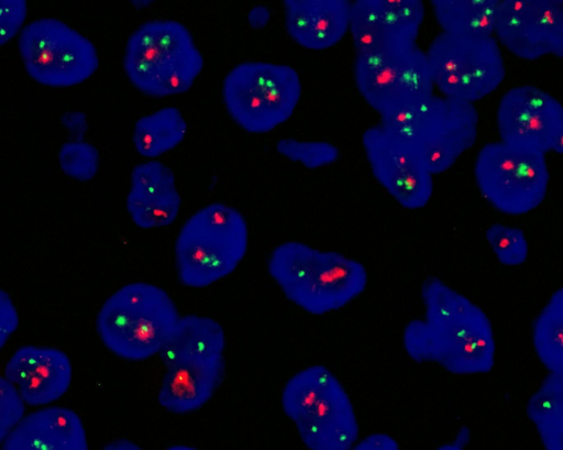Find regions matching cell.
Listing matches in <instances>:
<instances>
[{
  "label": "cell",
  "mask_w": 563,
  "mask_h": 450,
  "mask_svg": "<svg viewBox=\"0 0 563 450\" xmlns=\"http://www.w3.org/2000/svg\"><path fill=\"white\" fill-rule=\"evenodd\" d=\"M424 319L404 330V347L416 362H432L453 374L489 372L495 363L493 326L467 297L435 276L421 285Z\"/></svg>",
  "instance_id": "1"
},
{
  "label": "cell",
  "mask_w": 563,
  "mask_h": 450,
  "mask_svg": "<svg viewBox=\"0 0 563 450\" xmlns=\"http://www.w3.org/2000/svg\"><path fill=\"white\" fill-rule=\"evenodd\" d=\"M268 272L290 301L312 315L342 308L367 285L362 263L296 241L273 250Z\"/></svg>",
  "instance_id": "2"
},
{
  "label": "cell",
  "mask_w": 563,
  "mask_h": 450,
  "mask_svg": "<svg viewBox=\"0 0 563 450\" xmlns=\"http://www.w3.org/2000/svg\"><path fill=\"white\" fill-rule=\"evenodd\" d=\"M379 124L416 154L432 175L450 169L476 142L478 112L474 103L432 94Z\"/></svg>",
  "instance_id": "3"
},
{
  "label": "cell",
  "mask_w": 563,
  "mask_h": 450,
  "mask_svg": "<svg viewBox=\"0 0 563 450\" xmlns=\"http://www.w3.org/2000/svg\"><path fill=\"white\" fill-rule=\"evenodd\" d=\"M123 67L137 90L161 98L189 90L203 67V58L184 24L152 20L129 37Z\"/></svg>",
  "instance_id": "4"
},
{
  "label": "cell",
  "mask_w": 563,
  "mask_h": 450,
  "mask_svg": "<svg viewBox=\"0 0 563 450\" xmlns=\"http://www.w3.org/2000/svg\"><path fill=\"white\" fill-rule=\"evenodd\" d=\"M178 318L174 300L163 288L136 282L119 288L103 303L96 328L112 353L142 361L158 354Z\"/></svg>",
  "instance_id": "5"
},
{
  "label": "cell",
  "mask_w": 563,
  "mask_h": 450,
  "mask_svg": "<svg viewBox=\"0 0 563 450\" xmlns=\"http://www.w3.org/2000/svg\"><path fill=\"white\" fill-rule=\"evenodd\" d=\"M282 406L312 450H346L358 438L352 402L339 380L323 365L306 367L286 383Z\"/></svg>",
  "instance_id": "6"
},
{
  "label": "cell",
  "mask_w": 563,
  "mask_h": 450,
  "mask_svg": "<svg viewBox=\"0 0 563 450\" xmlns=\"http://www.w3.org/2000/svg\"><path fill=\"white\" fill-rule=\"evenodd\" d=\"M245 219L234 208L211 204L195 212L181 227L175 243L180 283L201 288L231 274L247 250Z\"/></svg>",
  "instance_id": "7"
},
{
  "label": "cell",
  "mask_w": 563,
  "mask_h": 450,
  "mask_svg": "<svg viewBox=\"0 0 563 450\" xmlns=\"http://www.w3.org/2000/svg\"><path fill=\"white\" fill-rule=\"evenodd\" d=\"M434 89L475 103L504 81L506 67L493 34L440 32L424 51Z\"/></svg>",
  "instance_id": "8"
},
{
  "label": "cell",
  "mask_w": 563,
  "mask_h": 450,
  "mask_svg": "<svg viewBox=\"0 0 563 450\" xmlns=\"http://www.w3.org/2000/svg\"><path fill=\"white\" fill-rule=\"evenodd\" d=\"M222 96L238 125L250 133H265L290 118L301 96V84L288 65L245 62L228 73Z\"/></svg>",
  "instance_id": "9"
},
{
  "label": "cell",
  "mask_w": 563,
  "mask_h": 450,
  "mask_svg": "<svg viewBox=\"0 0 563 450\" xmlns=\"http://www.w3.org/2000/svg\"><path fill=\"white\" fill-rule=\"evenodd\" d=\"M474 176L482 196L498 211L518 216L544 200L549 186L545 155L496 141L477 153Z\"/></svg>",
  "instance_id": "10"
},
{
  "label": "cell",
  "mask_w": 563,
  "mask_h": 450,
  "mask_svg": "<svg viewBox=\"0 0 563 450\" xmlns=\"http://www.w3.org/2000/svg\"><path fill=\"white\" fill-rule=\"evenodd\" d=\"M18 47L27 75L44 86L81 84L99 66L95 45L57 19H38L24 25Z\"/></svg>",
  "instance_id": "11"
},
{
  "label": "cell",
  "mask_w": 563,
  "mask_h": 450,
  "mask_svg": "<svg viewBox=\"0 0 563 450\" xmlns=\"http://www.w3.org/2000/svg\"><path fill=\"white\" fill-rule=\"evenodd\" d=\"M354 80L362 98L380 118L426 99L434 90L426 53L417 44L356 54Z\"/></svg>",
  "instance_id": "12"
},
{
  "label": "cell",
  "mask_w": 563,
  "mask_h": 450,
  "mask_svg": "<svg viewBox=\"0 0 563 450\" xmlns=\"http://www.w3.org/2000/svg\"><path fill=\"white\" fill-rule=\"evenodd\" d=\"M497 129L507 144L544 155L563 152V107L536 86H516L501 96Z\"/></svg>",
  "instance_id": "13"
},
{
  "label": "cell",
  "mask_w": 563,
  "mask_h": 450,
  "mask_svg": "<svg viewBox=\"0 0 563 450\" xmlns=\"http://www.w3.org/2000/svg\"><path fill=\"white\" fill-rule=\"evenodd\" d=\"M493 35L526 61L563 56V4L548 0H504L496 8Z\"/></svg>",
  "instance_id": "14"
},
{
  "label": "cell",
  "mask_w": 563,
  "mask_h": 450,
  "mask_svg": "<svg viewBox=\"0 0 563 450\" xmlns=\"http://www.w3.org/2000/svg\"><path fill=\"white\" fill-rule=\"evenodd\" d=\"M424 13L422 0H352L349 32L356 54L416 45Z\"/></svg>",
  "instance_id": "15"
},
{
  "label": "cell",
  "mask_w": 563,
  "mask_h": 450,
  "mask_svg": "<svg viewBox=\"0 0 563 450\" xmlns=\"http://www.w3.org/2000/svg\"><path fill=\"white\" fill-rule=\"evenodd\" d=\"M362 145L376 180L404 208H423L433 194V175L422 161L378 123L366 129Z\"/></svg>",
  "instance_id": "16"
},
{
  "label": "cell",
  "mask_w": 563,
  "mask_h": 450,
  "mask_svg": "<svg viewBox=\"0 0 563 450\" xmlns=\"http://www.w3.org/2000/svg\"><path fill=\"white\" fill-rule=\"evenodd\" d=\"M29 406H43L59 399L73 376L68 355L56 348L23 345L8 360L3 375Z\"/></svg>",
  "instance_id": "17"
},
{
  "label": "cell",
  "mask_w": 563,
  "mask_h": 450,
  "mask_svg": "<svg viewBox=\"0 0 563 450\" xmlns=\"http://www.w3.org/2000/svg\"><path fill=\"white\" fill-rule=\"evenodd\" d=\"M158 392L162 407L186 414L202 407L217 392L225 375L223 354L178 360L167 366Z\"/></svg>",
  "instance_id": "18"
},
{
  "label": "cell",
  "mask_w": 563,
  "mask_h": 450,
  "mask_svg": "<svg viewBox=\"0 0 563 450\" xmlns=\"http://www.w3.org/2000/svg\"><path fill=\"white\" fill-rule=\"evenodd\" d=\"M180 204L175 176L169 167L150 161L132 169L126 210L137 227L152 229L173 223Z\"/></svg>",
  "instance_id": "19"
},
{
  "label": "cell",
  "mask_w": 563,
  "mask_h": 450,
  "mask_svg": "<svg viewBox=\"0 0 563 450\" xmlns=\"http://www.w3.org/2000/svg\"><path fill=\"white\" fill-rule=\"evenodd\" d=\"M4 450H86L87 435L71 409L48 406L23 415L1 444Z\"/></svg>",
  "instance_id": "20"
},
{
  "label": "cell",
  "mask_w": 563,
  "mask_h": 450,
  "mask_svg": "<svg viewBox=\"0 0 563 450\" xmlns=\"http://www.w3.org/2000/svg\"><path fill=\"white\" fill-rule=\"evenodd\" d=\"M285 26L300 46L321 51L349 32L352 0H283Z\"/></svg>",
  "instance_id": "21"
},
{
  "label": "cell",
  "mask_w": 563,
  "mask_h": 450,
  "mask_svg": "<svg viewBox=\"0 0 563 450\" xmlns=\"http://www.w3.org/2000/svg\"><path fill=\"white\" fill-rule=\"evenodd\" d=\"M224 330L210 317L187 315L177 319L158 354L165 366L187 358L223 354Z\"/></svg>",
  "instance_id": "22"
},
{
  "label": "cell",
  "mask_w": 563,
  "mask_h": 450,
  "mask_svg": "<svg viewBox=\"0 0 563 450\" xmlns=\"http://www.w3.org/2000/svg\"><path fill=\"white\" fill-rule=\"evenodd\" d=\"M527 416L547 450L563 449V373L549 372L528 399Z\"/></svg>",
  "instance_id": "23"
},
{
  "label": "cell",
  "mask_w": 563,
  "mask_h": 450,
  "mask_svg": "<svg viewBox=\"0 0 563 450\" xmlns=\"http://www.w3.org/2000/svg\"><path fill=\"white\" fill-rule=\"evenodd\" d=\"M186 132L181 112L175 107H165L136 121L133 143L142 156L157 157L177 146Z\"/></svg>",
  "instance_id": "24"
},
{
  "label": "cell",
  "mask_w": 563,
  "mask_h": 450,
  "mask_svg": "<svg viewBox=\"0 0 563 450\" xmlns=\"http://www.w3.org/2000/svg\"><path fill=\"white\" fill-rule=\"evenodd\" d=\"M442 32L493 34L496 6L492 0H429Z\"/></svg>",
  "instance_id": "25"
},
{
  "label": "cell",
  "mask_w": 563,
  "mask_h": 450,
  "mask_svg": "<svg viewBox=\"0 0 563 450\" xmlns=\"http://www.w3.org/2000/svg\"><path fill=\"white\" fill-rule=\"evenodd\" d=\"M536 353L549 372L563 373V289L549 298L532 325Z\"/></svg>",
  "instance_id": "26"
},
{
  "label": "cell",
  "mask_w": 563,
  "mask_h": 450,
  "mask_svg": "<svg viewBox=\"0 0 563 450\" xmlns=\"http://www.w3.org/2000/svg\"><path fill=\"white\" fill-rule=\"evenodd\" d=\"M276 149L279 154L291 162H298L310 169L332 164L340 155L335 145L323 141L282 139Z\"/></svg>",
  "instance_id": "27"
},
{
  "label": "cell",
  "mask_w": 563,
  "mask_h": 450,
  "mask_svg": "<svg viewBox=\"0 0 563 450\" xmlns=\"http://www.w3.org/2000/svg\"><path fill=\"white\" fill-rule=\"evenodd\" d=\"M62 171L69 177L87 182L95 177L99 168V152L90 143L73 140L62 145L58 153Z\"/></svg>",
  "instance_id": "28"
},
{
  "label": "cell",
  "mask_w": 563,
  "mask_h": 450,
  "mask_svg": "<svg viewBox=\"0 0 563 450\" xmlns=\"http://www.w3.org/2000/svg\"><path fill=\"white\" fill-rule=\"evenodd\" d=\"M486 239L504 265H520L528 257V242L519 228L494 223L486 230Z\"/></svg>",
  "instance_id": "29"
},
{
  "label": "cell",
  "mask_w": 563,
  "mask_h": 450,
  "mask_svg": "<svg viewBox=\"0 0 563 450\" xmlns=\"http://www.w3.org/2000/svg\"><path fill=\"white\" fill-rule=\"evenodd\" d=\"M25 414V404L14 386L0 375V446Z\"/></svg>",
  "instance_id": "30"
},
{
  "label": "cell",
  "mask_w": 563,
  "mask_h": 450,
  "mask_svg": "<svg viewBox=\"0 0 563 450\" xmlns=\"http://www.w3.org/2000/svg\"><path fill=\"white\" fill-rule=\"evenodd\" d=\"M26 17V0H0V46L21 32Z\"/></svg>",
  "instance_id": "31"
},
{
  "label": "cell",
  "mask_w": 563,
  "mask_h": 450,
  "mask_svg": "<svg viewBox=\"0 0 563 450\" xmlns=\"http://www.w3.org/2000/svg\"><path fill=\"white\" fill-rule=\"evenodd\" d=\"M19 327V314L10 295L0 288V350Z\"/></svg>",
  "instance_id": "32"
},
{
  "label": "cell",
  "mask_w": 563,
  "mask_h": 450,
  "mask_svg": "<svg viewBox=\"0 0 563 450\" xmlns=\"http://www.w3.org/2000/svg\"><path fill=\"white\" fill-rule=\"evenodd\" d=\"M355 450H398L397 441L386 433H372L353 446Z\"/></svg>",
  "instance_id": "33"
},
{
  "label": "cell",
  "mask_w": 563,
  "mask_h": 450,
  "mask_svg": "<svg viewBox=\"0 0 563 450\" xmlns=\"http://www.w3.org/2000/svg\"><path fill=\"white\" fill-rule=\"evenodd\" d=\"M62 123L68 130L73 140H82L88 129L86 114L79 111L64 113Z\"/></svg>",
  "instance_id": "34"
},
{
  "label": "cell",
  "mask_w": 563,
  "mask_h": 450,
  "mask_svg": "<svg viewBox=\"0 0 563 450\" xmlns=\"http://www.w3.org/2000/svg\"><path fill=\"white\" fill-rule=\"evenodd\" d=\"M269 20L271 11L265 6H255L247 14L249 24L254 30L264 29L268 24Z\"/></svg>",
  "instance_id": "35"
},
{
  "label": "cell",
  "mask_w": 563,
  "mask_h": 450,
  "mask_svg": "<svg viewBox=\"0 0 563 450\" xmlns=\"http://www.w3.org/2000/svg\"><path fill=\"white\" fill-rule=\"evenodd\" d=\"M471 439V431L466 426L460 428L455 439L450 443H444L439 447L441 450H461L468 444Z\"/></svg>",
  "instance_id": "36"
},
{
  "label": "cell",
  "mask_w": 563,
  "mask_h": 450,
  "mask_svg": "<svg viewBox=\"0 0 563 450\" xmlns=\"http://www.w3.org/2000/svg\"><path fill=\"white\" fill-rule=\"evenodd\" d=\"M106 449H112V450H125V449H140V447L128 439H117L108 443Z\"/></svg>",
  "instance_id": "37"
},
{
  "label": "cell",
  "mask_w": 563,
  "mask_h": 450,
  "mask_svg": "<svg viewBox=\"0 0 563 450\" xmlns=\"http://www.w3.org/2000/svg\"><path fill=\"white\" fill-rule=\"evenodd\" d=\"M129 1L132 3V6L135 9L141 10L143 8L151 6L156 0H129Z\"/></svg>",
  "instance_id": "38"
},
{
  "label": "cell",
  "mask_w": 563,
  "mask_h": 450,
  "mask_svg": "<svg viewBox=\"0 0 563 450\" xmlns=\"http://www.w3.org/2000/svg\"><path fill=\"white\" fill-rule=\"evenodd\" d=\"M492 1H493V2L495 3V6L497 7V6H498L499 3H501L504 0H492Z\"/></svg>",
  "instance_id": "39"
},
{
  "label": "cell",
  "mask_w": 563,
  "mask_h": 450,
  "mask_svg": "<svg viewBox=\"0 0 563 450\" xmlns=\"http://www.w3.org/2000/svg\"><path fill=\"white\" fill-rule=\"evenodd\" d=\"M548 1H552V2H555V3L563 4V0H548Z\"/></svg>",
  "instance_id": "40"
}]
</instances>
